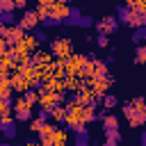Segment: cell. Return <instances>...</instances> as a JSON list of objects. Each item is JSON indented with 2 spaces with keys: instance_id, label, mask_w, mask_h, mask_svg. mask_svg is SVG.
<instances>
[{
  "instance_id": "1",
  "label": "cell",
  "mask_w": 146,
  "mask_h": 146,
  "mask_svg": "<svg viewBox=\"0 0 146 146\" xmlns=\"http://www.w3.org/2000/svg\"><path fill=\"white\" fill-rule=\"evenodd\" d=\"M82 105L73 98L66 103V128H73L75 132H84V121H82Z\"/></svg>"
},
{
  "instance_id": "2",
  "label": "cell",
  "mask_w": 146,
  "mask_h": 146,
  "mask_svg": "<svg viewBox=\"0 0 146 146\" xmlns=\"http://www.w3.org/2000/svg\"><path fill=\"white\" fill-rule=\"evenodd\" d=\"M119 16H121V23H123V25H130V27H135V30H139V27L146 25V16H141V14L135 11V9L121 7V9H119Z\"/></svg>"
},
{
  "instance_id": "3",
  "label": "cell",
  "mask_w": 146,
  "mask_h": 146,
  "mask_svg": "<svg viewBox=\"0 0 146 146\" xmlns=\"http://www.w3.org/2000/svg\"><path fill=\"white\" fill-rule=\"evenodd\" d=\"M71 39H66V36H59V39H55V41H50V50H52V55L57 57V59H68L71 57Z\"/></svg>"
},
{
  "instance_id": "4",
  "label": "cell",
  "mask_w": 146,
  "mask_h": 146,
  "mask_svg": "<svg viewBox=\"0 0 146 146\" xmlns=\"http://www.w3.org/2000/svg\"><path fill=\"white\" fill-rule=\"evenodd\" d=\"M112 82H114V80H112L110 75H105V78H87V84L94 89L96 98H100V100H103V96H107V91H110Z\"/></svg>"
},
{
  "instance_id": "5",
  "label": "cell",
  "mask_w": 146,
  "mask_h": 146,
  "mask_svg": "<svg viewBox=\"0 0 146 146\" xmlns=\"http://www.w3.org/2000/svg\"><path fill=\"white\" fill-rule=\"evenodd\" d=\"M14 116L16 121H32V105L23 96L14 100Z\"/></svg>"
},
{
  "instance_id": "6",
  "label": "cell",
  "mask_w": 146,
  "mask_h": 146,
  "mask_svg": "<svg viewBox=\"0 0 146 146\" xmlns=\"http://www.w3.org/2000/svg\"><path fill=\"white\" fill-rule=\"evenodd\" d=\"M123 116L128 119V123H130L132 128H139V125L146 123V114H141L139 110H135L132 103H125V105H123Z\"/></svg>"
},
{
  "instance_id": "7",
  "label": "cell",
  "mask_w": 146,
  "mask_h": 146,
  "mask_svg": "<svg viewBox=\"0 0 146 146\" xmlns=\"http://www.w3.org/2000/svg\"><path fill=\"white\" fill-rule=\"evenodd\" d=\"M50 18L55 23H62V21H68L71 18V7L66 2H55L52 9H50Z\"/></svg>"
},
{
  "instance_id": "8",
  "label": "cell",
  "mask_w": 146,
  "mask_h": 146,
  "mask_svg": "<svg viewBox=\"0 0 146 146\" xmlns=\"http://www.w3.org/2000/svg\"><path fill=\"white\" fill-rule=\"evenodd\" d=\"M39 23H41V18L36 16V11H34V9H30V11H25V14H23V18L18 21V27H23L25 32H30V30H34Z\"/></svg>"
},
{
  "instance_id": "9",
  "label": "cell",
  "mask_w": 146,
  "mask_h": 146,
  "mask_svg": "<svg viewBox=\"0 0 146 146\" xmlns=\"http://www.w3.org/2000/svg\"><path fill=\"white\" fill-rule=\"evenodd\" d=\"M116 27H119V21L114 18V16H105V18H100L98 23H96V30L100 32V34H112V32H116Z\"/></svg>"
},
{
  "instance_id": "10",
  "label": "cell",
  "mask_w": 146,
  "mask_h": 146,
  "mask_svg": "<svg viewBox=\"0 0 146 146\" xmlns=\"http://www.w3.org/2000/svg\"><path fill=\"white\" fill-rule=\"evenodd\" d=\"M9 80H11V87H14V91H21V94H25V91H30L32 89V82H27L18 71L16 73H11L9 75Z\"/></svg>"
},
{
  "instance_id": "11",
  "label": "cell",
  "mask_w": 146,
  "mask_h": 146,
  "mask_svg": "<svg viewBox=\"0 0 146 146\" xmlns=\"http://www.w3.org/2000/svg\"><path fill=\"white\" fill-rule=\"evenodd\" d=\"M75 100H78L82 107H89V105L96 103V94H94L91 87H84V89H80V91L75 94Z\"/></svg>"
},
{
  "instance_id": "12",
  "label": "cell",
  "mask_w": 146,
  "mask_h": 146,
  "mask_svg": "<svg viewBox=\"0 0 146 146\" xmlns=\"http://www.w3.org/2000/svg\"><path fill=\"white\" fill-rule=\"evenodd\" d=\"M89 78H105L107 75V64L98 59H89Z\"/></svg>"
},
{
  "instance_id": "13",
  "label": "cell",
  "mask_w": 146,
  "mask_h": 146,
  "mask_svg": "<svg viewBox=\"0 0 146 146\" xmlns=\"http://www.w3.org/2000/svg\"><path fill=\"white\" fill-rule=\"evenodd\" d=\"M11 91H14V87H11V80H9V78H0V98H2V100H7L9 105H14Z\"/></svg>"
},
{
  "instance_id": "14",
  "label": "cell",
  "mask_w": 146,
  "mask_h": 146,
  "mask_svg": "<svg viewBox=\"0 0 146 146\" xmlns=\"http://www.w3.org/2000/svg\"><path fill=\"white\" fill-rule=\"evenodd\" d=\"M52 135H55V123H46V125L39 130V139H41V144L52 141Z\"/></svg>"
},
{
  "instance_id": "15",
  "label": "cell",
  "mask_w": 146,
  "mask_h": 146,
  "mask_svg": "<svg viewBox=\"0 0 146 146\" xmlns=\"http://www.w3.org/2000/svg\"><path fill=\"white\" fill-rule=\"evenodd\" d=\"M50 144H55V146H66L68 144V132L64 130V128H55V135H52V141Z\"/></svg>"
},
{
  "instance_id": "16",
  "label": "cell",
  "mask_w": 146,
  "mask_h": 146,
  "mask_svg": "<svg viewBox=\"0 0 146 146\" xmlns=\"http://www.w3.org/2000/svg\"><path fill=\"white\" fill-rule=\"evenodd\" d=\"M23 46H25V50L27 52H36V48H39V39H36V34H25L23 36Z\"/></svg>"
},
{
  "instance_id": "17",
  "label": "cell",
  "mask_w": 146,
  "mask_h": 146,
  "mask_svg": "<svg viewBox=\"0 0 146 146\" xmlns=\"http://www.w3.org/2000/svg\"><path fill=\"white\" fill-rule=\"evenodd\" d=\"M103 128H105V132H110V130H119V119L114 116V114H103Z\"/></svg>"
},
{
  "instance_id": "18",
  "label": "cell",
  "mask_w": 146,
  "mask_h": 146,
  "mask_svg": "<svg viewBox=\"0 0 146 146\" xmlns=\"http://www.w3.org/2000/svg\"><path fill=\"white\" fill-rule=\"evenodd\" d=\"M14 121H16V116L11 114V110L0 112V130H5V128H9V125H14Z\"/></svg>"
},
{
  "instance_id": "19",
  "label": "cell",
  "mask_w": 146,
  "mask_h": 146,
  "mask_svg": "<svg viewBox=\"0 0 146 146\" xmlns=\"http://www.w3.org/2000/svg\"><path fill=\"white\" fill-rule=\"evenodd\" d=\"M50 116H52L55 123H57V121H66V105H55V107L50 110Z\"/></svg>"
},
{
  "instance_id": "20",
  "label": "cell",
  "mask_w": 146,
  "mask_h": 146,
  "mask_svg": "<svg viewBox=\"0 0 146 146\" xmlns=\"http://www.w3.org/2000/svg\"><path fill=\"white\" fill-rule=\"evenodd\" d=\"M94 110H96V103H94V105H89V107H84V110H82V121H84V125H87V123H91V121H94V119H98V116H96V112H94Z\"/></svg>"
},
{
  "instance_id": "21",
  "label": "cell",
  "mask_w": 146,
  "mask_h": 146,
  "mask_svg": "<svg viewBox=\"0 0 146 146\" xmlns=\"http://www.w3.org/2000/svg\"><path fill=\"white\" fill-rule=\"evenodd\" d=\"M128 9H135L141 16H146V0H128Z\"/></svg>"
},
{
  "instance_id": "22",
  "label": "cell",
  "mask_w": 146,
  "mask_h": 146,
  "mask_svg": "<svg viewBox=\"0 0 146 146\" xmlns=\"http://www.w3.org/2000/svg\"><path fill=\"white\" fill-rule=\"evenodd\" d=\"M105 135H107L105 146H116V144L121 141V132H119V130H110V132H105Z\"/></svg>"
},
{
  "instance_id": "23",
  "label": "cell",
  "mask_w": 146,
  "mask_h": 146,
  "mask_svg": "<svg viewBox=\"0 0 146 146\" xmlns=\"http://www.w3.org/2000/svg\"><path fill=\"white\" fill-rule=\"evenodd\" d=\"M16 9V2L14 0H0V11L2 14H11Z\"/></svg>"
},
{
  "instance_id": "24",
  "label": "cell",
  "mask_w": 146,
  "mask_h": 146,
  "mask_svg": "<svg viewBox=\"0 0 146 146\" xmlns=\"http://www.w3.org/2000/svg\"><path fill=\"white\" fill-rule=\"evenodd\" d=\"M23 98H25V100L34 107V105L39 103V91H32V89H30V91H25V94H23Z\"/></svg>"
},
{
  "instance_id": "25",
  "label": "cell",
  "mask_w": 146,
  "mask_h": 146,
  "mask_svg": "<svg viewBox=\"0 0 146 146\" xmlns=\"http://www.w3.org/2000/svg\"><path fill=\"white\" fill-rule=\"evenodd\" d=\"M116 96H112V94H107V96H103V107L105 110H112V107H116Z\"/></svg>"
},
{
  "instance_id": "26",
  "label": "cell",
  "mask_w": 146,
  "mask_h": 146,
  "mask_svg": "<svg viewBox=\"0 0 146 146\" xmlns=\"http://www.w3.org/2000/svg\"><path fill=\"white\" fill-rule=\"evenodd\" d=\"M135 62L137 64H146V46H139L135 50Z\"/></svg>"
},
{
  "instance_id": "27",
  "label": "cell",
  "mask_w": 146,
  "mask_h": 146,
  "mask_svg": "<svg viewBox=\"0 0 146 146\" xmlns=\"http://www.w3.org/2000/svg\"><path fill=\"white\" fill-rule=\"evenodd\" d=\"M43 125H46V121H43L41 116H39V119H32V121H30V130H32V132H36V135H39V130H41Z\"/></svg>"
},
{
  "instance_id": "28",
  "label": "cell",
  "mask_w": 146,
  "mask_h": 146,
  "mask_svg": "<svg viewBox=\"0 0 146 146\" xmlns=\"http://www.w3.org/2000/svg\"><path fill=\"white\" fill-rule=\"evenodd\" d=\"M132 105H135V110H139L141 114H146V100H144V98H135Z\"/></svg>"
},
{
  "instance_id": "29",
  "label": "cell",
  "mask_w": 146,
  "mask_h": 146,
  "mask_svg": "<svg viewBox=\"0 0 146 146\" xmlns=\"http://www.w3.org/2000/svg\"><path fill=\"white\" fill-rule=\"evenodd\" d=\"M135 41H141V39H146V30L144 27H139V30H135V36H132Z\"/></svg>"
},
{
  "instance_id": "30",
  "label": "cell",
  "mask_w": 146,
  "mask_h": 146,
  "mask_svg": "<svg viewBox=\"0 0 146 146\" xmlns=\"http://www.w3.org/2000/svg\"><path fill=\"white\" fill-rule=\"evenodd\" d=\"M78 135H80V139L75 141V146H87V141H84L87 139V132H78Z\"/></svg>"
},
{
  "instance_id": "31",
  "label": "cell",
  "mask_w": 146,
  "mask_h": 146,
  "mask_svg": "<svg viewBox=\"0 0 146 146\" xmlns=\"http://www.w3.org/2000/svg\"><path fill=\"white\" fill-rule=\"evenodd\" d=\"M5 110H14V105H9L7 100H2V98H0V112H5Z\"/></svg>"
},
{
  "instance_id": "32",
  "label": "cell",
  "mask_w": 146,
  "mask_h": 146,
  "mask_svg": "<svg viewBox=\"0 0 146 146\" xmlns=\"http://www.w3.org/2000/svg\"><path fill=\"white\" fill-rule=\"evenodd\" d=\"M98 46H100V48L107 46V36H105V34H98Z\"/></svg>"
},
{
  "instance_id": "33",
  "label": "cell",
  "mask_w": 146,
  "mask_h": 146,
  "mask_svg": "<svg viewBox=\"0 0 146 146\" xmlns=\"http://www.w3.org/2000/svg\"><path fill=\"white\" fill-rule=\"evenodd\" d=\"M2 132H5L7 137H14V135H16V130H14V125H9V128H5Z\"/></svg>"
},
{
  "instance_id": "34",
  "label": "cell",
  "mask_w": 146,
  "mask_h": 146,
  "mask_svg": "<svg viewBox=\"0 0 146 146\" xmlns=\"http://www.w3.org/2000/svg\"><path fill=\"white\" fill-rule=\"evenodd\" d=\"M0 21H2V23H11L14 18H11V14H2V16H0Z\"/></svg>"
},
{
  "instance_id": "35",
  "label": "cell",
  "mask_w": 146,
  "mask_h": 146,
  "mask_svg": "<svg viewBox=\"0 0 146 146\" xmlns=\"http://www.w3.org/2000/svg\"><path fill=\"white\" fill-rule=\"evenodd\" d=\"M14 2H16L18 9H25V5H27V0H14Z\"/></svg>"
},
{
  "instance_id": "36",
  "label": "cell",
  "mask_w": 146,
  "mask_h": 146,
  "mask_svg": "<svg viewBox=\"0 0 146 146\" xmlns=\"http://www.w3.org/2000/svg\"><path fill=\"white\" fill-rule=\"evenodd\" d=\"M41 5H55V2H59V0H39Z\"/></svg>"
},
{
  "instance_id": "37",
  "label": "cell",
  "mask_w": 146,
  "mask_h": 146,
  "mask_svg": "<svg viewBox=\"0 0 146 146\" xmlns=\"http://www.w3.org/2000/svg\"><path fill=\"white\" fill-rule=\"evenodd\" d=\"M141 144H144V146H146V132H144V135H141Z\"/></svg>"
},
{
  "instance_id": "38",
  "label": "cell",
  "mask_w": 146,
  "mask_h": 146,
  "mask_svg": "<svg viewBox=\"0 0 146 146\" xmlns=\"http://www.w3.org/2000/svg\"><path fill=\"white\" fill-rule=\"evenodd\" d=\"M23 146H36V144H34V141H25Z\"/></svg>"
},
{
  "instance_id": "39",
  "label": "cell",
  "mask_w": 146,
  "mask_h": 146,
  "mask_svg": "<svg viewBox=\"0 0 146 146\" xmlns=\"http://www.w3.org/2000/svg\"><path fill=\"white\" fill-rule=\"evenodd\" d=\"M39 146H55V144H50V141H48V144H39Z\"/></svg>"
},
{
  "instance_id": "40",
  "label": "cell",
  "mask_w": 146,
  "mask_h": 146,
  "mask_svg": "<svg viewBox=\"0 0 146 146\" xmlns=\"http://www.w3.org/2000/svg\"><path fill=\"white\" fill-rule=\"evenodd\" d=\"M2 30H5V25H0V36H2Z\"/></svg>"
},
{
  "instance_id": "41",
  "label": "cell",
  "mask_w": 146,
  "mask_h": 146,
  "mask_svg": "<svg viewBox=\"0 0 146 146\" xmlns=\"http://www.w3.org/2000/svg\"><path fill=\"white\" fill-rule=\"evenodd\" d=\"M59 2H66V5H68V0H59Z\"/></svg>"
},
{
  "instance_id": "42",
  "label": "cell",
  "mask_w": 146,
  "mask_h": 146,
  "mask_svg": "<svg viewBox=\"0 0 146 146\" xmlns=\"http://www.w3.org/2000/svg\"><path fill=\"white\" fill-rule=\"evenodd\" d=\"M0 25H2V21H0Z\"/></svg>"
},
{
  "instance_id": "43",
  "label": "cell",
  "mask_w": 146,
  "mask_h": 146,
  "mask_svg": "<svg viewBox=\"0 0 146 146\" xmlns=\"http://www.w3.org/2000/svg\"><path fill=\"white\" fill-rule=\"evenodd\" d=\"M0 146H5V144H0Z\"/></svg>"
}]
</instances>
